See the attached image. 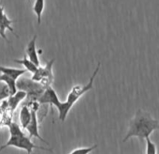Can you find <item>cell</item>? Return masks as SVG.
Returning <instances> with one entry per match:
<instances>
[{
  "instance_id": "9a60e30c",
  "label": "cell",
  "mask_w": 159,
  "mask_h": 154,
  "mask_svg": "<svg viewBox=\"0 0 159 154\" xmlns=\"http://www.w3.org/2000/svg\"><path fill=\"white\" fill-rule=\"evenodd\" d=\"M44 7H45V0H36V2L33 6V12L37 15L39 25H40L41 23V16L44 11Z\"/></svg>"
},
{
  "instance_id": "8992f818",
  "label": "cell",
  "mask_w": 159,
  "mask_h": 154,
  "mask_svg": "<svg viewBox=\"0 0 159 154\" xmlns=\"http://www.w3.org/2000/svg\"><path fill=\"white\" fill-rule=\"evenodd\" d=\"M39 103L31 104V108H32L31 109V120L28 123V125L26 126L25 130L27 131L28 135H29L30 138L31 137L38 138L41 142L46 143L47 145H49V143L40 136L39 132V120H38V112H37L38 108H39Z\"/></svg>"
},
{
  "instance_id": "9c48e42d",
  "label": "cell",
  "mask_w": 159,
  "mask_h": 154,
  "mask_svg": "<svg viewBox=\"0 0 159 154\" xmlns=\"http://www.w3.org/2000/svg\"><path fill=\"white\" fill-rule=\"evenodd\" d=\"M36 43H37V35H34L33 39L28 42L27 44V47H26V55L27 57L34 63L36 64L38 67L40 65V62H39V55H38V52H37V46H36Z\"/></svg>"
},
{
  "instance_id": "30bf717a",
  "label": "cell",
  "mask_w": 159,
  "mask_h": 154,
  "mask_svg": "<svg viewBox=\"0 0 159 154\" xmlns=\"http://www.w3.org/2000/svg\"><path fill=\"white\" fill-rule=\"evenodd\" d=\"M25 98H26V92H25L24 90L16 91V93H14L13 95H10L9 105L11 106V110L14 111L17 108V106L20 103V102H22Z\"/></svg>"
},
{
  "instance_id": "4fadbf2b",
  "label": "cell",
  "mask_w": 159,
  "mask_h": 154,
  "mask_svg": "<svg viewBox=\"0 0 159 154\" xmlns=\"http://www.w3.org/2000/svg\"><path fill=\"white\" fill-rule=\"evenodd\" d=\"M0 82H4L7 85L8 91L10 95H13L17 91V86H16V80L13 79L12 77L2 73L0 75Z\"/></svg>"
},
{
  "instance_id": "e0dca14e",
  "label": "cell",
  "mask_w": 159,
  "mask_h": 154,
  "mask_svg": "<svg viewBox=\"0 0 159 154\" xmlns=\"http://www.w3.org/2000/svg\"><path fill=\"white\" fill-rule=\"evenodd\" d=\"M97 147H98V145H94L93 147H79V148L73 149L70 152V154H87V153L92 152Z\"/></svg>"
},
{
  "instance_id": "8fae6325",
  "label": "cell",
  "mask_w": 159,
  "mask_h": 154,
  "mask_svg": "<svg viewBox=\"0 0 159 154\" xmlns=\"http://www.w3.org/2000/svg\"><path fill=\"white\" fill-rule=\"evenodd\" d=\"M19 119H20L22 129H25L26 126L28 125V123L31 120V110L29 109L28 105L25 104L21 108L20 114H19Z\"/></svg>"
},
{
  "instance_id": "7c38bea8",
  "label": "cell",
  "mask_w": 159,
  "mask_h": 154,
  "mask_svg": "<svg viewBox=\"0 0 159 154\" xmlns=\"http://www.w3.org/2000/svg\"><path fill=\"white\" fill-rule=\"evenodd\" d=\"M26 71L27 70L25 69H15V68H8V67L0 66V72L12 77V78L15 80H17L20 76L25 74Z\"/></svg>"
},
{
  "instance_id": "3957f363",
  "label": "cell",
  "mask_w": 159,
  "mask_h": 154,
  "mask_svg": "<svg viewBox=\"0 0 159 154\" xmlns=\"http://www.w3.org/2000/svg\"><path fill=\"white\" fill-rule=\"evenodd\" d=\"M8 147H14L20 149H25L27 151V153H32L33 149L37 148V149H41V150H45V151H50L52 152V149L51 148H47V147H39V146H36L30 139L29 136H26L24 133L22 134H15V135H11L9 141L2 147H0V151L3 150L4 148Z\"/></svg>"
},
{
  "instance_id": "277c9868",
  "label": "cell",
  "mask_w": 159,
  "mask_h": 154,
  "mask_svg": "<svg viewBox=\"0 0 159 154\" xmlns=\"http://www.w3.org/2000/svg\"><path fill=\"white\" fill-rule=\"evenodd\" d=\"M16 86L17 89H19L20 90H24L25 92H26V97H28L29 100L31 99V101H37L46 89L40 83L26 78L19 80Z\"/></svg>"
},
{
  "instance_id": "5b68a950",
  "label": "cell",
  "mask_w": 159,
  "mask_h": 154,
  "mask_svg": "<svg viewBox=\"0 0 159 154\" xmlns=\"http://www.w3.org/2000/svg\"><path fill=\"white\" fill-rule=\"evenodd\" d=\"M54 58L49 61L45 67H38L37 70L33 73L31 79L40 83L43 87L48 88L51 87L53 82V74H52V65L54 62Z\"/></svg>"
},
{
  "instance_id": "2e32d148",
  "label": "cell",
  "mask_w": 159,
  "mask_h": 154,
  "mask_svg": "<svg viewBox=\"0 0 159 154\" xmlns=\"http://www.w3.org/2000/svg\"><path fill=\"white\" fill-rule=\"evenodd\" d=\"M145 141H146V147H145V153H157V147H156V145L150 139V137H147L145 138Z\"/></svg>"
},
{
  "instance_id": "5bb4252c",
  "label": "cell",
  "mask_w": 159,
  "mask_h": 154,
  "mask_svg": "<svg viewBox=\"0 0 159 154\" xmlns=\"http://www.w3.org/2000/svg\"><path fill=\"white\" fill-rule=\"evenodd\" d=\"M13 61H14L15 63L24 65V67L25 68V70H26L27 71H30L32 74H33V73L37 70V69H38V66H37L36 64H34V63L27 57L26 55H24V58H23V59H14Z\"/></svg>"
},
{
  "instance_id": "7a4b0ae2",
  "label": "cell",
  "mask_w": 159,
  "mask_h": 154,
  "mask_svg": "<svg viewBox=\"0 0 159 154\" xmlns=\"http://www.w3.org/2000/svg\"><path fill=\"white\" fill-rule=\"evenodd\" d=\"M100 62L98 64L96 70H94L92 76L90 77V80L89 82L84 85V86H81V85H78V86H75L74 88H72V89L70 90V92L68 93L67 95V98L66 100V102H60L59 105L56 107V109L58 110V113H59V119L61 121H65L70 109L73 107V105L77 103V101L81 98L82 96H84L86 92H88L89 90H91L93 89V86H94V81H95V78L98 74V72L99 71V69H100Z\"/></svg>"
},
{
  "instance_id": "52a82bcc",
  "label": "cell",
  "mask_w": 159,
  "mask_h": 154,
  "mask_svg": "<svg viewBox=\"0 0 159 154\" xmlns=\"http://www.w3.org/2000/svg\"><path fill=\"white\" fill-rule=\"evenodd\" d=\"M37 102L40 104H49L51 108H52V106L56 108L61 101L59 100L55 90L52 87H48L44 89V91L39 97Z\"/></svg>"
},
{
  "instance_id": "ba28073f",
  "label": "cell",
  "mask_w": 159,
  "mask_h": 154,
  "mask_svg": "<svg viewBox=\"0 0 159 154\" xmlns=\"http://www.w3.org/2000/svg\"><path fill=\"white\" fill-rule=\"evenodd\" d=\"M13 23H15V21L11 20L7 16V14L4 12V7L0 6V36H1V38H3L6 41H9L7 35H6V30H8V29L18 38V35L15 33L14 29L11 27V24H13Z\"/></svg>"
},
{
  "instance_id": "6da1fadb",
  "label": "cell",
  "mask_w": 159,
  "mask_h": 154,
  "mask_svg": "<svg viewBox=\"0 0 159 154\" xmlns=\"http://www.w3.org/2000/svg\"><path fill=\"white\" fill-rule=\"evenodd\" d=\"M158 129L159 121L152 118L149 112L139 108L129 120L127 132L123 142H126L132 137H137L140 141H143L145 138L150 137V135Z\"/></svg>"
}]
</instances>
